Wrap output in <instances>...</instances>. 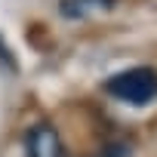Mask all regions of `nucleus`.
Masks as SVG:
<instances>
[{
  "label": "nucleus",
  "mask_w": 157,
  "mask_h": 157,
  "mask_svg": "<svg viewBox=\"0 0 157 157\" xmlns=\"http://www.w3.org/2000/svg\"><path fill=\"white\" fill-rule=\"evenodd\" d=\"M0 62H6V68H10V71H16V62H13V56H10L6 43H0Z\"/></svg>",
  "instance_id": "obj_4"
},
{
  "label": "nucleus",
  "mask_w": 157,
  "mask_h": 157,
  "mask_svg": "<svg viewBox=\"0 0 157 157\" xmlns=\"http://www.w3.org/2000/svg\"><path fill=\"white\" fill-rule=\"evenodd\" d=\"M111 6H114V0H62L59 13L65 19H86V16H99Z\"/></svg>",
  "instance_id": "obj_3"
},
{
  "label": "nucleus",
  "mask_w": 157,
  "mask_h": 157,
  "mask_svg": "<svg viewBox=\"0 0 157 157\" xmlns=\"http://www.w3.org/2000/svg\"><path fill=\"white\" fill-rule=\"evenodd\" d=\"M28 157H65V145L49 123H37L25 139Z\"/></svg>",
  "instance_id": "obj_2"
},
{
  "label": "nucleus",
  "mask_w": 157,
  "mask_h": 157,
  "mask_svg": "<svg viewBox=\"0 0 157 157\" xmlns=\"http://www.w3.org/2000/svg\"><path fill=\"white\" fill-rule=\"evenodd\" d=\"M105 93L114 96L117 102H126V105H148L157 99V71L148 68V65H136V68H126V71H117L105 80Z\"/></svg>",
  "instance_id": "obj_1"
}]
</instances>
